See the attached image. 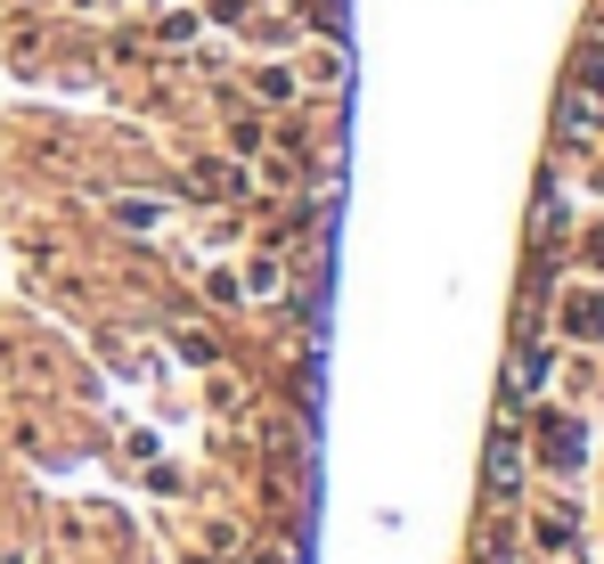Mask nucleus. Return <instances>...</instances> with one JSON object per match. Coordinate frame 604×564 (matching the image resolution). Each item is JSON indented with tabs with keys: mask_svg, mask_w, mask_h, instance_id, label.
Wrapping results in <instances>:
<instances>
[{
	"mask_svg": "<svg viewBox=\"0 0 604 564\" xmlns=\"http://www.w3.org/2000/svg\"><path fill=\"white\" fill-rule=\"evenodd\" d=\"M572 328H580V336H604V303H596V295L572 303Z\"/></svg>",
	"mask_w": 604,
	"mask_h": 564,
	"instance_id": "7ed1b4c3",
	"label": "nucleus"
},
{
	"mask_svg": "<svg viewBox=\"0 0 604 564\" xmlns=\"http://www.w3.org/2000/svg\"><path fill=\"white\" fill-rule=\"evenodd\" d=\"M596 115H604V107H596V91H572V98H564V124H572V131H589Z\"/></svg>",
	"mask_w": 604,
	"mask_h": 564,
	"instance_id": "f03ea898",
	"label": "nucleus"
},
{
	"mask_svg": "<svg viewBox=\"0 0 604 564\" xmlns=\"http://www.w3.org/2000/svg\"><path fill=\"white\" fill-rule=\"evenodd\" d=\"M253 91H262L270 107H286V98H295V74H286V66H262V74H253Z\"/></svg>",
	"mask_w": 604,
	"mask_h": 564,
	"instance_id": "f257e3e1",
	"label": "nucleus"
}]
</instances>
